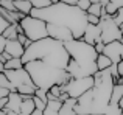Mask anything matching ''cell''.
I'll use <instances>...</instances> for the list:
<instances>
[{"label":"cell","mask_w":123,"mask_h":115,"mask_svg":"<svg viewBox=\"0 0 123 115\" xmlns=\"http://www.w3.org/2000/svg\"><path fill=\"white\" fill-rule=\"evenodd\" d=\"M87 12L81 11L75 5H66V3H51L44 9H31L30 16L42 19L47 23H56L69 28L73 34V39H83L84 30L87 27L86 20Z\"/></svg>","instance_id":"cell-1"},{"label":"cell","mask_w":123,"mask_h":115,"mask_svg":"<svg viewBox=\"0 0 123 115\" xmlns=\"http://www.w3.org/2000/svg\"><path fill=\"white\" fill-rule=\"evenodd\" d=\"M20 59L24 64L30 62V61H44L45 64L55 69L66 70L70 56L62 42L55 40L51 37H44L41 40L31 42V45L25 48V53Z\"/></svg>","instance_id":"cell-2"},{"label":"cell","mask_w":123,"mask_h":115,"mask_svg":"<svg viewBox=\"0 0 123 115\" xmlns=\"http://www.w3.org/2000/svg\"><path fill=\"white\" fill-rule=\"evenodd\" d=\"M24 69L28 72L36 89H42L47 92L51 86H64L70 79V75L66 70L55 69L45 64L44 61H30V62L24 64Z\"/></svg>","instance_id":"cell-3"},{"label":"cell","mask_w":123,"mask_h":115,"mask_svg":"<svg viewBox=\"0 0 123 115\" xmlns=\"http://www.w3.org/2000/svg\"><path fill=\"white\" fill-rule=\"evenodd\" d=\"M70 59H73L78 64L75 78H84V76H93L98 69H97V56L98 53L95 52L93 45H89L83 39H72L64 44Z\"/></svg>","instance_id":"cell-4"},{"label":"cell","mask_w":123,"mask_h":115,"mask_svg":"<svg viewBox=\"0 0 123 115\" xmlns=\"http://www.w3.org/2000/svg\"><path fill=\"white\" fill-rule=\"evenodd\" d=\"M19 25H20L24 34L31 42H36V40H41L44 37H48L47 22H44L42 19L33 17V16H25V17H22L19 20Z\"/></svg>","instance_id":"cell-5"},{"label":"cell","mask_w":123,"mask_h":115,"mask_svg":"<svg viewBox=\"0 0 123 115\" xmlns=\"http://www.w3.org/2000/svg\"><path fill=\"white\" fill-rule=\"evenodd\" d=\"M100 28H101V42L109 44L114 40L122 39V31L118 28V25L114 22L112 16H109L106 12L105 6L101 9V16H100Z\"/></svg>","instance_id":"cell-6"},{"label":"cell","mask_w":123,"mask_h":115,"mask_svg":"<svg viewBox=\"0 0 123 115\" xmlns=\"http://www.w3.org/2000/svg\"><path fill=\"white\" fill-rule=\"evenodd\" d=\"M93 89V76H84V78H70L69 82L62 86V92H66L70 98L78 100L87 90Z\"/></svg>","instance_id":"cell-7"},{"label":"cell","mask_w":123,"mask_h":115,"mask_svg":"<svg viewBox=\"0 0 123 115\" xmlns=\"http://www.w3.org/2000/svg\"><path fill=\"white\" fill-rule=\"evenodd\" d=\"M5 75H6V78H8V81L12 84V87L16 89V92H17V89L25 87V86H34L33 81H31V78H30V75H28V72L25 69L5 70Z\"/></svg>","instance_id":"cell-8"},{"label":"cell","mask_w":123,"mask_h":115,"mask_svg":"<svg viewBox=\"0 0 123 115\" xmlns=\"http://www.w3.org/2000/svg\"><path fill=\"white\" fill-rule=\"evenodd\" d=\"M47 33H48V37L55 40H59V42L66 44L69 40L73 39V34L69 28L62 27V25H56V23H47Z\"/></svg>","instance_id":"cell-9"},{"label":"cell","mask_w":123,"mask_h":115,"mask_svg":"<svg viewBox=\"0 0 123 115\" xmlns=\"http://www.w3.org/2000/svg\"><path fill=\"white\" fill-rule=\"evenodd\" d=\"M103 55L108 56L112 61V64H118L120 61H123V44L120 40H114V42L105 44Z\"/></svg>","instance_id":"cell-10"},{"label":"cell","mask_w":123,"mask_h":115,"mask_svg":"<svg viewBox=\"0 0 123 115\" xmlns=\"http://www.w3.org/2000/svg\"><path fill=\"white\" fill-rule=\"evenodd\" d=\"M83 40L89 45H95L97 42H101V28L100 25H89L87 23L86 30L83 34Z\"/></svg>","instance_id":"cell-11"},{"label":"cell","mask_w":123,"mask_h":115,"mask_svg":"<svg viewBox=\"0 0 123 115\" xmlns=\"http://www.w3.org/2000/svg\"><path fill=\"white\" fill-rule=\"evenodd\" d=\"M22 100H24V97H22L20 93H17V92H11V93L8 95V103H6V106H5V110H6V112L19 114Z\"/></svg>","instance_id":"cell-12"},{"label":"cell","mask_w":123,"mask_h":115,"mask_svg":"<svg viewBox=\"0 0 123 115\" xmlns=\"http://www.w3.org/2000/svg\"><path fill=\"white\" fill-rule=\"evenodd\" d=\"M5 53H8L11 58H22L25 53V48L20 45L17 39L14 40H6V47H5Z\"/></svg>","instance_id":"cell-13"},{"label":"cell","mask_w":123,"mask_h":115,"mask_svg":"<svg viewBox=\"0 0 123 115\" xmlns=\"http://www.w3.org/2000/svg\"><path fill=\"white\" fill-rule=\"evenodd\" d=\"M61 106H62V101L59 100H47L45 107L42 110V115H58Z\"/></svg>","instance_id":"cell-14"},{"label":"cell","mask_w":123,"mask_h":115,"mask_svg":"<svg viewBox=\"0 0 123 115\" xmlns=\"http://www.w3.org/2000/svg\"><path fill=\"white\" fill-rule=\"evenodd\" d=\"M33 97H34V95H33ZM33 97H24L17 115H31V114H33V110L36 109L34 101H33Z\"/></svg>","instance_id":"cell-15"},{"label":"cell","mask_w":123,"mask_h":115,"mask_svg":"<svg viewBox=\"0 0 123 115\" xmlns=\"http://www.w3.org/2000/svg\"><path fill=\"white\" fill-rule=\"evenodd\" d=\"M75 106H76V100L75 98H67L66 101H62V106H61L59 114L58 115H76Z\"/></svg>","instance_id":"cell-16"},{"label":"cell","mask_w":123,"mask_h":115,"mask_svg":"<svg viewBox=\"0 0 123 115\" xmlns=\"http://www.w3.org/2000/svg\"><path fill=\"white\" fill-rule=\"evenodd\" d=\"M122 97H123V84H114V87H112V93H111V100H109V104H111V106H117Z\"/></svg>","instance_id":"cell-17"},{"label":"cell","mask_w":123,"mask_h":115,"mask_svg":"<svg viewBox=\"0 0 123 115\" xmlns=\"http://www.w3.org/2000/svg\"><path fill=\"white\" fill-rule=\"evenodd\" d=\"M12 3H14L17 12H20V14H24V16H30L31 9H33L30 0H20V2H12Z\"/></svg>","instance_id":"cell-18"},{"label":"cell","mask_w":123,"mask_h":115,"mask_svg":"<svg viewBox=\"0 0 123 115\" xmlns=\"http://www.w3.org/2000/svg\"><path fill=\"white\" fill-rule=\"evenodd\" d=\"M17 25H19V22L17 23H9L8 27L5 28V31L2 33V36L5 37L6 40H14V39H17Z\"/></svg>","instance_id":"cell-19"},{"label":"cell","mask_w":123,"mask_h":115,"mask_svg":"<svg viewBox=\"0 0 123 115\" xmlns=\"http://www.w3.org/2000/svg\"><path fill=\"white\" fill-rule=\"evenodd\" d=\"M95 64H97V69H98V72H101V70H106V69H109V67L112 65V61L109 59V58L106 56V55L100 53V55L97 56Z\"/></svg>","instance_id":"cell-20"},{"label":"cell","mask_w":123,"mask_h":115,"mask_svg":"<svg viewBox=\"0 0 123 115\" xmlns=\"http://www.w3.org/2000/svg\"><path fill=\"white\" fill-rule=\"evenodd\" d=\"M24 69V62L20 58H11L5 62V70H19Z\"/></svg>","instance_id":"cell-21"},{"label":"cell","mask_w":123,"mask_h":115,"mask_svg":"<svg viewBox=\"0 0 123 115\" xmlns=\"http://www.w3.org/2000/svg\"><path fill=\"white\" fill-rule=\"evenodd\" d=\"M118 8H123V0H111V2L105 6L106 12H108L109 16H114Z\"/></svg>","instance_id":"cell-22"},{"label":"cell","mask_w":123,"mask_h":115,"mask_svg":"<svg viewBox=\"0 0 123 115\" xmlns=\"http://www.w3.org/2000/svg\"><path fill=\"white\" fill-rule=\"evenodd\" d=\"M101 9H103L101 3H90L89 9H87V14H92V16L100 17V16H101Z\"/></svg>","instance_id":"cell-23"},{"label":"cell","mask_w":123,"mask_h":115,"mask_svg":"<svg viewBox=\"0 0 123 115\" xmlns=\"http://www.w3.org/2000/svg\"><path fill=\"white\" fill-rule=\"evenodd\" d=\"M30 3L34 9H44V8H47V6L51 5L50 0H30Z\"/></svg>","instance_id":"cell-24"},{"label":"cell","mask_w":123,"mask_h":115,"mask_svg":"<svg viewBox=\"0 0 123 115\" xmlns=\"http://www.w3.org/2000/svg\"><path fill=\"white\" fill-rule=\"evenodd\" d=\"M0 87H5V89H8V90H11V92H16V89L12 87V84L8 81V78H6L5 72L0 73Z\"/></svg>","instance_id":"cell-25"},{"label":"cell","mask_w":123,"mask_h":115,"mask_svg":"<svg viewBox=\"0 0 123 115\" xmlns=\"http://www.w3.org/2000/svg\"><path fill=\"white\" fill-rule=\"evenodd\" d=\"M48 93L53 95V98H56V100H59L61 93H62V86H51L50 89H48Z\"/></svg>","instance_id":"cell-26"},{"label":"cell","mask_w":123,"mask_h":115,"mask_svg":"<svg viewBox=\"0 0 123 115\" xmlns=\"http://www.w3.org/2000/svg\"><path fill=\"white\" fill-rule=\"evenodd\" d=\"M17 40H19V42H20V45H22V47H24V48H28V47H30V45H31V40H30V39H28V37H27V36H25V34H24V33H20V34H17Z\"/></svg>","instance_id":"cell-27"},{"label":"cell","mask_w":123,"mask_h":115,"mask_svg":"<svg viewBox=\"0 0 123 115\" xmlns=\"http://www.w3.org/2000/svg\"><path fill=\"white\" fill-rule=\"evenodd\" d=\"M90 0H78V2H76V8H80L81 9V11H84V12H87V9H89V6H90Z\"/></svg>","instance_id":"cell-28"},{"label":"cell","mask_w":123,"mask_h":115,"mask_svg":"<svg viewBox=\"0 0 123 115\" xmlns=\"http://www.w3.org/2000/svg\"><path fill=\"white\" fill-rule=\"evenodd\" d=\"M112 19H114V22L118 25V27H120V25L123 23V8H118L117 12L112 16Z\"/></svg>","instance_id":"cell-29"},{"label":"cell","mask_w":123,"mask_h":115,"mask_svg":"<svg viewBox=\"0 0 123 115\" xmlns=\"http://www.w3.org/2000/svg\"><path fill=\"white\" fill-rule=\"evenodd\" d=\"M86 20H87L89 25H100V17H97V16L86 14Z\"/></svg>","instance_id":"cell-30"},{"label":"cell","mask_w":123,"mask_h":115,"mask_svg":"<svg viewBox=\"0 0 123 115\" xmlns=\"http://www.w3.org/2000/svg\"><path fill=\"white\" fill-rule=\"evenodd\" d=\"M33 101H34V106H36V109H39V110H44V107H45V103L42 100H39L37 97H33Z\"/></svg>","instance_id":"cell-31"},{"label":"cell","mask_w":123,"mask_h":115,"mask_svg":"<svg viewBox=\"0 0 123 115\" xmlns=\"http://www.w3.org/2000/svg\"><path fill=\"white\" fill-rule=\"evenodd\" d=\"M8 25H9V23H8V20H6V19L3 17L2 14H0V34H2L3 31H5V28L8 27Z\"/></svg>","instance_id":"cell-32"},{"label":"cell","mask_w":123,"mask_h":115,"mask_svg":"<svg viewBox=\"0 0 123 115\" xmlns=\"http://www.w3.org/2000/svg\"><path fill=\"white\" fill-rule=\"evenodd\" d=\"M93 48H95V52L100 55V53H103V50H105V44L103 42H97L95 45H93Z\"/></svg>","instance_id":"cell-33"},{"label":"cell","mask_w":123,"mask_h":115,"mask_svg":"<svg viewBox=\"0 0 123 115\" xmlns=\"http://www.w3.org/2000/svg\"><path fill=\"white\" fill-rule=\"evenodd\" d=\"M9 93H11V90H8L5 87H0V98H8Z\"/></svg>","instance_id":"cell-34"},{"label":"cell","mask_w":123,"mask_h":115,"mask_svg":"<svg viewBox=\"0 0 123 115\" xmlns=\"http://www.w3.org/2000/svg\"><path fill=\"white\" fill-rule=\"evenodd\" d=\"M5 47H6V39L0 34V53L5 52Z\"/></svg>","instance_id":"cell-35"},{"label":"cell","mask_w":123,"mask_h":115,"mask_svg":"<svg viewBox=\"0 0 123 115\" xmlns=\"http://www.w3.org/2000/svg\"><path fill=\"white\" fill-rule=\"evenodd\" d=\"M117 73H118V76L123 79V61H120V62L117 64Z\"/></svg>","instance_id":"cell-36"},{"label":"cell","mask_w":123,"mask_h":115,"mask_svg":"<svg viewBox=\"0 0 123 115\" xmlns=\"http://www.w3.org/2000/svg\"><path fill=\"white\" fill-rule=\"evenodd\" d=\"M8 59H11V56H9L8 53H5V52H3V53H0V62H3V64H5Z\"/></svg>","instance_id":"cell-37"},{"label":"cell","mask_w":123,"mask_h":115,"mask_svg":"<svg viewBox=\"0 0 123 115\" xmlns=\"http://www.w3.org/2000/svg\"><path fill=\"white\" fill-rule=\"evenodd\" d=\"M58 2L66 3V5H76V2H78V0H58Z\"/></svg>","instance_id":"cell-38"},{"label":"cell","mask_w":123,"mask_h":115,"mask_svg":"<svg viewBox=\"0 0 123 115\" xmlns=\"http://www.w3.org/2000/svg\"><path fill=\"white\" fill-rule=\"evenodd\" d=\"M31 115H42V110H39V109H34Z\"/></svg>","instance_id":"cell-39"},{"label":"cell","mask_w":123,"mask_h":115,"mask_svg":"<svg viewBox=\"0 0 123 115\" xmlns=\"http://www.w3.org/2000/svg\"><path fill=\"white\" fill-rule=\"evenodd\" d=\"M118 107H120V110H123V97L120 98V101H118V104H117Z\"/></svg>","instance_id":"cell-40"},{"label":"cell","mask_w":123,"mask_h":115,"mask_svg":"<svg viewBox=\"0 0 123 115\" xmlns=\"http://www.w3.org/2000/svg\"><path fill=\"white\" fill-rule=\"evenodd\" d=\"M3 72H5V64L0 62V73H3Z\"/></svg>","instance_id":"cell-41"},{"label":"cell","mask_w":123,"mask_h":115,"mask_svg":"<svg viewBox=\"0 0 123 115\" xmlns=\"http://www.w3.org/2000/svg\"><path fill=\"white\" fill-rule=\"evenodd\" d=\"M5 115H17V114H14V112H6Z\"/></svg>","instance_id":"cell-42"},{"label":"cell","mask_w":123,"mask_h":115,"mask_svg":"<svg viewBox=\"0 0 123 115\" xmlns=\"http://www.w3.org/2000/svg\"><path fill=\"white\" fill-rule=\"evenodd\" d=\"M90 2H92V3H100L98 0H90Z\"/></svg>","instance_id":"cell-43"},{"label":"cell","mask_w":123,"mask_h":115,"mask_svg":"<svg viewBox=\"0 0 123 115\" xmlns=\"http://www.w3.org/2000/svg\"><path fill=\"white\" fill-rule=\"evenodd\" d=\"M50 2H51V3H58V0H50Z\"/></svg>","instance_id":"cell-44"},{"label":"cell","mask_w":123,"mask_h":115,"mask_svg":"<svg viewBox=\"0 0 123 115\" xmlns=\"http://www.w3.org/2000/svg\"><path fill=\"white\" fill-rule=\"evenodd\" d=\"M120 42H122V44H123V34H122V39H120Z\"/></svg>","instance_id":"cell-45"},{"label":"cell","mask_w":123,"mask_h":115,"mask_svg":"<svg viewBox=\"0 0 123 115\" xmlns=\"http://www.w3.org/2000/svg\"><path fill=\"white\" fill-rule=\"evenodd\" d=\"M120 115H123V110H122V114H120Z\"/></svg>","instance_id":"cell-46"},{"label":"cell","mask_w":123,"mask_h":115,"mask_svg":"<svg viewBox=\"0 0 123 115\" xmlns=\"http://www.w3.org/2000/svg\"><path fill=\"white\" fill-rule=\"evenodd\" d=\"M122 25H123V23H122Z\"/></svg>","instance_id":"cell-47"}]
</instances>
